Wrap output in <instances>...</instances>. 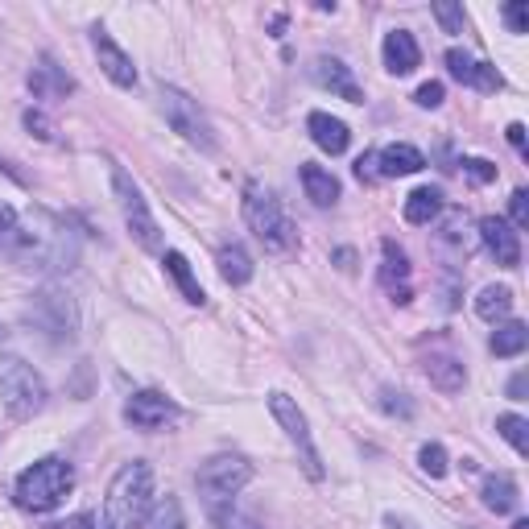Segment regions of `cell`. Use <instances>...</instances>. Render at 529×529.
Listing matches in <instances>:
<instances>
[{"label": "cell", "mask_w": 529, "mask_h": 529, "mask_svg": "<svg viewBox=\"0 0 529 529\" xmlns=\"http://www.w3.org/2000/svg\"><path fill=\"white\" fill-rule=\"evenodd\" d=\"M298 174H302V186H306V199L315 203V207H335L339 203V178L331 170L306 162Z\"/></svg>", "instance_id": "obj_23"}, {"label": "cell", "mask_w": 529, "mask_h": 529, "mask_svg": "<svg viewBox=\"0 0 529 529\" xmlns=\"http://www.w3.org/2000/svg\"><path fill=\"white\" fill-rule=\"evenodd\" d=\"M244 224H248V232H253L269 248V253H290L294 240H298L282 199H277L269 186H261V182H248L244 186Z\"/></svg>", "instance_id": "obj_4"}, {"label": "cell", "mask_w": 529, "mask_h": 529, "mask_svg": "<svg viewBox=\"0 0 529 529\" xmlns=\"http://www.w3.org/2000/svg\"><path fill=\"white\" fill-rule=\"evenodd\" d=\"M447 71H451V79L468 83L476 91H501L505 87L501 71L488 67V62H480V58H472V54H463V50H447Z\"/></svg>", "instance_id": "obj_15"}, {"label": "cell", "mask_w": 529, "mask_h": 529, "mask_svg": "<svg viewBox=\"0 0 529 529\" xmlns=\"http://www.w3.org/2000/svg\"><path fill=\"white\" fill-rule=\"evenodd\" d=\"M525 385H529V377H525V372H517V377L509 381V397L513 401H525Z\"/></svg>", "instance_id": "obj_43"}, {"label": "cell", "mask_w": 529, "mask_h": 529, "mask_svg": "<svg viewBox=\"0 0 529 529\" xmlns=\"http://www.w3.org/2000/svg\"><path fill=\"white\" fill-rule=\"evenodd\" d=\"M509 145L517 153H525V124H509Z\"/></svg>", "instance_id": "obj_44"}, {"label": "cell", "mask_w": 529, "mask_h": 529, "mask_svg": "<svg viewBox=\"0 0 529 529\" xmlns=\"http://www.w3.org/2000/svg\"><path fill=\"white\" fill-rule=\"evenodd\" d=\"M335 261H339V269H352L356 253H352V248H339V253H335Z\"/></svg>", "instance_id": "obj_46"}, {"label": "cell", "mask_w": 529, "mask_h": 529, "mask_svg": "<svg viewBox=\"0 0 529 529\" xmlns=\"http://www.w3.org/2000/svg\"><path fill=\"white\" fill-rule=\"evenodd\" d=\"M513 529H529V521H525V517H521V521H517V525H513Z\"/></svg>", "instance_id": "obj_47"}, {"label": "cell", "mask_w": 529, "mask_h": 529, "mask_svg": "<svg viewBox=\"0 0 529 529\" xmlns=\"http://www.w3.org/2000/svg\"><path fill=\"white\" fill-rule=\"evenodd\" d=\"M505 21L513 34H529V9L521 5V0H513V5H505Z\"/></svg>", "instance_id": "obj_39"}, {"label": "cell", "mask_w": 529, "mask_h": 529, "mask_svg": "<svg viewBox=\"0 0 529 529\" xmlns=\"http://www.w3.org/2000/svg\"><path fill=\"white\" fill-rule=\"evenodd\" d=\"M124 418H129L137 430H162L178 418V406H174V397L158 393V389H141L129 397V406H124Z\"/></svg>", "instance_id": "obj_11"}, {"label": "cell", "mask_w": 529, "mask_h": 529, "mask_svg": "<svg viewBox=\"0 0 529 529\" xmlns=\"http://www.w3.org/2000/svg\"><path fill=\"white\" fill-rule=\"evenodd\" d=\"M418 463H422V472H426L430 480H443V476H447V451H443L439 443H426L422 455H418Z\"/></svg>", "instance_id": "obj_32"}, {"label": "cell", "mask_w": 529, "mask_h": 529, "mask_svg": "<svg viewBox=\"0 0 529 529\" xmlns=\"http://www.w3.org/2000/svg\"><path fill=\"white\" fill-rule=\"evenodd\" d=\"M215 525H220V529H261V521H257V517H248V513H236V509L220 513V517H215Z\"/></svg>", "instance_id": "obj_38"}, {"label": "cell", "mask_w": 529, "mask_h": 529, "mask_svg": "<svg viewBox=\"0 0 529 529\" xmlns=\"http://www.w3.org/2000/svg\"><path fill=\"white\" fill-rule=\"evenodd\" d=\"M46 397V381L38 377L34 364H25L21 356H0V401L17 422L42 414Z\"/></svg>", "instance_id": "obj_6"}, {"label": "cell", "mask_w": 529, "mask_h": 529, "mask_svg": "<svg viewBox=\"0 0 529 529\" xmlns=\"http://www.w3.org/2000/svg\"><path fill=\"white\" fill-rule=\"evenodd\" d=\"M162 112H166V124L182 137V141H191L195 149H203V153H215V129H211V120H207V112L199 108V100H191L186 91H178V87H166L162 83Z\"/></svg>", "instance_id": "obj_9"}, {"label": "cell", "mask_w": 529, "mask_h": 529, "mask_svg": "<svg viewBox=\"0 0 529 529\" xmlns=\"http://www.w3.org/2000/svg\"><path fill=\"white\" fill-rule=\"evenodd\" d=\"M269 414L277 418V426H282L286 439L294 443L302 472H306L310 480H323V459H319V451H315V439H310V422H306V414L298 410V401L286 397V393H269Z\"/></svg>", "instance_id": "obj_10"}, {"label": "cell", "mask_w": 529, "mask_h": 529, "mask_svg": "<svg viewBox=\"0 0 529 529\" xmlns=\"http://www.w3.org/2000/svg\"><path fill=\"white\" fill-rule=\"evenodd\" d=\"M162 265H166V273L174 277V286L182 290L186 302H191V306H203V302H207V294H203V286H199V277H195L191 261H186L182 253H174V248H170V253L162 257Z\"/></svg>", "instance_id": "obj_25"}, {"label": "cell", "mask_w": 529, "mask_h": 529, "mask_svg": "<svg viewBox=\"0 0 529 529\" xmlns=\"http://www.w3.org/2000/svg\"><path fill=\"white\" fill-rule=\"evenodd\" d=\"M496 430H501V439L517 455H529V422L521 414H501V418H496Z\"/></svg>", "instance_id": "obj_30"}, {"label": "cell", "mask_w": 529, "mask_h": 529, "mask_svg": "<svg viewBox=\"0 0 529 529\" xmlns=\"http://www.w3.org/2000/svg\"><path fill=\"white\" fill-rule=\"evenodd\" d=\"M476 315L484 323H501L513 315V290L509 286H484L480 298H476Z\"/></svg>", "instance_id": "obj_28"}, {"label": "cell", "mask_w": 529, "mask_h": 529, "mask_svg": "<svg viewBox=\"0 0 529 529\" xmlns=\"http://www.w3.org/2000/svg\"><path fill=\"white\" fill-rule=\"evenodd\" d=\"M29 91H34V100H67L75 91V79L62 71L50 54H42L38 67L29 71Z\"/></svg>", "instance_id": "obj_16"}, {"label": "cell", "mask_w": 529, "mask_h": 529, "mask_svg": "<svg viewBox=\"0 0 529 529\" xmlns=\"http://www.w3.org/2000/svg\"><path fill=\"white\" fill-rule=\"evenodd\" d=\"M476 244H480V236L468 232L463 215H451V220L443 224V232H439V253H443L451 265H463V261H468V257L476 253Z\"/></svg>", "instance_id": "obj_20"}, {"label": "cell", "mask_w": 529, "mask_h": 529, "mask_svg": "<svg viewBox=\"0 0 529 529\" xmlns=\"http://www.w3.org/2000/svg\"><path fill=\"white\" fill-rule=\"evenodd\" d=\"M381 253H385V265H381V282L389 286V294H393V302L397 306H406L410 302V261H406V253L393 244V240H385L381 244Z\"/></svg>", "instance_id": "obj_19"}, {"label": "cell", "mask_w": 529, "mask_h": 529, "mask_svg": "<svg viewBox=\"0 0 529 529\" xmlns=\"http://www.w3.org/2000/svg\"><path fill=\"white\" fill-rule=\"evenodd\" d=\"M310 79H315L319 87H327L331 96L348 100V104H364V91L360 83L352 79V67L344 58H331V54H319L315 62H310Z\"/></svg>", "instance_id": "obj_12"}, {"label": "cell", "mask_w": 529, "mask_h": 529, "mask_svg": "<svg viewBox=\"0 0 529 529\" xmlns=\"http://www.w3.org/2000/svg\"><path fill=\"white\" fill-rule=\"evenodd\" d=\"M91 46H96V58H100V71L116 83V87H137V67H133V58L124 54L116 42H112V34L104 25H96L91 29Z\"/></svg>", "instance_id": "obj_13"}, {"label": "cell", "mask_w": 529, "mask_h": 529, "mask_svg": "<svg viewBox=\"0 0 529 529\" xmlns=\"http://www.w3.org/2000/svg\"><path fill=\"white\" fill-rule=\"evenodd\" d=\"M443 211V191L439 186H418V191L406 199V224H430L434 215Z\"/></svg>", "instance_id": "obj_27"}, {"label": "cell", "mask_w": 529, "mask_h": 529, "mask_svg": "<svg viewBox=\"0 0 529 529\" xmlns=\"http://www.w3.org/2000/svg\"><path fill=\"white\" fill-rule=\"evenodd\" d=\"M112 191H116V203H120V215H124V224H129L133 240L145 248V253H162V228L158 220L149 215L145 207V195H141V186L129 178V170L116 166L112 162Z\"/></svg>", "instance_id": "obj_8"}, {"label": "cell", "mask_w": 529, "mask_h": 529, "mask_svg": "<svg viewBox=\"0 0 529 529\" xmlns=\"http://www.w3.org/2000/svg\"><path fill=\"white\" fill-rule=\"evenodd\" d=\"M5 335H9V331H5V327H0V339H5Z\"/></svg>", "instance_id": "obj_48"}, {"label": "cell", "mask_w": 529, "mask_h": 529, "mask_svg": "<svg viewBox=\"0 0 529 529\" xmlns=\"http://www.w3.org/2000/svg\"><path fill=\"white\" fill-rule=\"evenodd\" d=\"M306 133H310V141H315L323 153H331V158H339V153L348 149V141H352L348 124L339 120V116H331V112H310L306 116Z\"/></svg>", "instance_id": "obj_18"}, {"label": "cell", "mask_w": 529, "mask_h": 529, "mask_svg": "<svg viewBox=\"0 0 529 529\" xmlns=\"http://www.w3.org/2000/svg\"><path fill=\"white\" fill-rule=\"evenodd\" d=\"M377 406H381L385 414H393V418H414V401H410L406 393H397V389H381Z\"/></svg>", "instance_id": "obj_33"}, {"label": "cell", "mask_w": 529, "mask_h": 529, "mask_svg": "<svg viewBox=\"0 0 529 529\" xmlns=\"http://www.w3.org/2000/svg\"><path fill=\"white\" fill-rule=\"evenodd\" d=\"M9 228H17V207L0 199V236H5Z\"/></svg>", "instance_id": "obj_42"}, {"label": "cell", "mask_w": 529, "mask_h": 529, "mask_svg": "<svg viewBox=\"0 0 529 529\" xmlns=\"http://www.w3.org/2000/svg\"><path fill=\"white\" fill-rule=\"evenodd\" d=\"M215 265H220V277H224L228 286L253 282V257L244 253V244H224L220 257H215Z\"/></svg>", "instance_id": "obj_26"}, {"label": "cell", "mask_w": 529, "mask_h": 529, "mask_svg": "<svg viewBox=\"0 0 529 529\" xmlns=\"http://www.w3.org/2000/svg\"><path fill=\"white\" fill-rule=\"evenodd\" d=\"M525 344H529V327L525 323H505V327H496V335H492V352L501 356V360L521 356Z\"/></svg>", "instance_id": "obj_29"}, {"label": "cell", "mask_w": 529, "mask_h": 529, "mask_svg": "<svg viewBox=\"0 0 529 529\" xmlns=\"http://www.w3.org/2000/svg\"><path fill=\"white\" fill-rule=\"evenodd\" d=\"M509 215H513V228H529V195L525 191H513Z\"/></svg>", "instance_id": "obj_40"}, {"label": "cell", "mask_w": 529, "mask_h": 529, "mask_svg": "<svg viewBox=\"0 0 529 529\" xmlns=\"http://www.w3.org/2000/svg\"><path fill=\"white\" fill-rule=\"evenodd\" d=\"M422 372H426V381L439 389V393H459L463 381H468L463 364H459L455 356H447V352H430V356L422 360Z\"/></svg>", "instance_id": "obj_21"}, {"label": "cell", "mask_w": 529, "mask_h": 529, "mask_svg": "<svg viewBox=\"0 0 529 529\" xmlns=\"http://www.w3.org/2000/svg\"><path fill=\"white\" fill-rule=\"evenodd\" d=\"M480 496H484V509H492L496 517H505V513H513L517 509V484H513V476H505V472H496V476H484V488H480Z\"/></svg>", "instance_id": "obj_24"}, {"label": "cell", "mask_w": 529, "mask_h": 529, "mask_svg": "<svg viewBox=\"0 0 529 529\" xmlns=\"http://www.w3.org/2000/svg\"><path fill=\"white\" fill-rule=\"evenodd\" d=\"M459 166H463V174H468L476 186H488V182L496 178V166H492V162H484V158H463Z\"/></svg>", "instance_id": "obj_35"}, {"label": "cell", "mask_w": 529, "mask_h": 529, "mask_svg": "<svg viewBox=\"0 0 529 529\" xmlns=\"http://www.w3.org/2000/svg\"><path fill=\"white\" fill-rule=\"evenodd\" d=\"M422 166H426V158L414 145H385V149H377V174L381 178H406V174H418Z\"/></svg>", "instance_id": "obj_22"}, {"label": "cell", "mask_w": 529, "mask_h": 529, "mask_svg": "<svg viewBox=\"0 0 529 529\" xmlns=\"http://www.w3.org/2000/svg\"><path fill=\"white\" fill-rule=\"evenodd\" d=\"M71 488H75V468L67 459L46 455L38 463H29V468L17 476L13 496H17V505L25 513H50V509H58L62 501H67Z\"/></svg>", "instance_id": "obj_3"}, {"label": "cell", "mask_w": 529, "mask_h": 529, "mask_svg": "<svg viewBox=\"0 0 529 529\" xmlns=\"http://www.w3.org/2000/svg\"><path fill=\"white\" fill-rule=\"evenodd\" d=\"M50 529H91V517H71V521H58Z\"/></svg>", "instance_id": "obj_45"}, {"label": "cell", "mask_w": 529, "mask_h": 529, "mask_svg": "<svg viewBox=\"0 0 529 529\" xmlns=\"http://www.w3.org/2000/svg\"><path fill=\"white\" fill-rule=\"evenodd\" d=\"M484 248L496 257V265H505V269H517L521 265V240H517V228L505 224L501 215H488V220H480V232Z\"/></svg>", "instance_id": "obj_14"}, {"label": "cell", "mask_w": 529, "mask_h": 529, "mask_svg": "<svg viewBox=\"0 0 529 529\" xmlns=\"http://www.w3.org/2000/svg\"><path fill=\"white\" fill-rule=\"evenodd\" d=\"M149 509H153V468L145 459H133L108 484L100 529H141Z\"/></svg>", "instance_id": "obj_2"}, {"label": "cell", "mask_w": 529, "mask_h": 529, "mask_svg": "<svg viewBox=\"0 0 529 529\" xmlns=\"http://www.w3.org/2000/svg\"><path fill=\"white\" fill-rule=\"evenodd\" d=\"M356 178L360 182H377L381 174H377V153H364V158L356 162Z\"/></svg>", "instance_id": "obj_41"}, {"label": "cell", "mask_w": 529, "mask_h": 529, "mask_svg": "<svg viewBox=\"0 0 529 529\" xmlns=\"http://www.w3.org/2000/svg\"><path fill=\"white\" fill-rule=\"evenodd\" d=\"M0 248L25 269H50V273H62V269H75L79 261V236L67 220L58 215H46L38 211L29 224H17L0 236Z\"/></svg>", "instance_id": "obj_1"}, {"label": "cell", "mask_w": 529, "mask_h": 529, "mask_svg": "<svg viewBox=\"0 0 529 529\" xmlns=\"http://www.w3.org/2000/svg\"><path fill=\"white\" fill-rule=\"evenodd\" d=\"M25 129L34 133V137H42V141H54V124H50V116L38 112V108H29V112H25Z\"/></svg>", "instance_id": "obj_36"}, {"label": "cell", "mask_w": 529, "mask_h": 529, "mask_svg": "<svg viewBox=\"0 0 529 529\" xmlns=\"http://www.w3.org/2000/svg\"><path fill=\"white\" fill-rule=\"evenodd\" d=\"M25 323L38 327L50 344H71L75 331H79V310H75V302H71L67 290L42 286L34 294V302H29V310H25Z\"/></svg>", "instance_id": "obj_7"}, {"label": "cell", "mask_w": 529, "mask_h": 529, "mask_svg": "<svg viewBox=\"0 0 529 529\" xmlns=\"http://www.w3.org/2000/svg\"><path fill=\"white\" fill-rule=\"evenodd\" d=\"M381 54H385V71L389 75H410V71H418V62H422V50H418L410 29H389Z\"/></svg>", "instance_id": "obj_17"}, {"label": "cell", "mask_w": 529, "mask_h": 529, "mask_svg": "<svg viewBox=\"0 0 529 529\" xmlns=\"http://www.w3.org/2000/svg\"><path fill=\"white\" fill-rule=\"evenodd\" d=\"M248 480H253V463H248L244 455H211L203 463L199 476H195V484H199V496H203L211 521L232 509V501L240 496V488Z\"/></svg>", "instance_id": "obj_5"}, {"label": "cell", "mask_w": 529, "mask_h": 529, "mask_svg": "<svg viewBox=\"0 0 529 529\" xmlns=\"http://www.w3.org/2000/svg\"><path fill=\"white\" fill-rule=\"evenodd\" d=\"M149 529H186V513H182V501H178V496H166V501L153 509Z\"/></svg>", "instance_id": "obj_31"}, {"label": "cell", "mask_w": 529, "mask_h": 529, "mask_svg": "<svg viewBox=\"0 0 529 529\" xmlns=\"http://www.w3.org/2000/svg\"><path fill=\"white\" fill-rule=\"evenodd\" d=\"M443 96H447L443 83H422V87L414 91V104H418V108H439Z\"/></svg>", "instance_id": "obj_37"}, {"label": "cell", "mask_w": 529, "mask_h": 529, "mask_svg": "<svg viewBox=\"0 0 529 529\" xmlns=\"http://www.w3.org/2000/svg\"><path fill=\"white\" fill-rule=\"evenodd\" d=\"M434 17H439L443 34H463V9L451 5V0H439V5H434Z\"/></svg>", "instance_id": "obj_34"}]
</instances>
